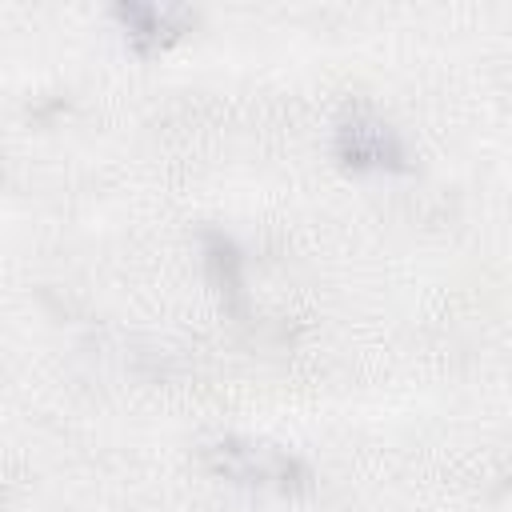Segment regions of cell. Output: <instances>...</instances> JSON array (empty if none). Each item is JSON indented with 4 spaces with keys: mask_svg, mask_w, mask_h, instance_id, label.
Segmentation results:
<instances>
[{
    "mask_svg": "<svg viewBox=\"0 0 512 512\" xmlns=\"http://www.w3.org/2000/svg\"><path fill=\"white\" fill-rule=\"evenodd\" d=\"M204 468L228 484L240 488H260V492H276V496H304L312 492V468L292 456L280 444L268 440H216L204 448Z\"/></svg>",
    "mask_w": 512,
    "mask_h": 512,
    "instance_id": "obj_1",
    "label": "cell"
},
{
    "mask_svg": "<svg viewBox=\"0 0 512 512\" xmlns=\"http://www.w3.org/2000/svg\"><path fill=\"white\" fill-rule=\"evenodd\" d=\"M336 160L352 172H404L400 132L372 108H348L336 120Z\"/></svg>",
    "mask_w": 512,
    "mask_h": 512,
    "instance_id": "obj_2",
    "label": "cell"
},
{
    "mask_svg": "<svg viewBox=\"0 0 512 512\" xmlns=\"http://www.w3.org/2000/svg\"><path fill=\"white\" fill-rule=\"evenodd\" d=\"M116 20H120L132 52H140V56L164 52L192 24V16L184 8H168V4H116Z\"/></svg>",
    "mask_w": 512,
    "mask_h": 512,
    "instance_id": "obj_3",
    "label": "cell"
}]
</instances>
